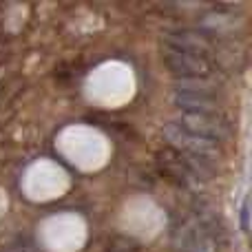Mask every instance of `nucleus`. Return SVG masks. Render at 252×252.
<instances>
[{"label":"nucleus","instance_id":"1","mask_svg":"<svg viewBox=\"0 0 252 252\" xmlns=\"http://www.w3.org/2000/svg\"><path fill=\"white\" fill-rule=\"evenodd\" d=\"M161 58H164V64L168 66L170 73L177 75V80H182V78L219 80L221 78V66L217 64V60H210V58L175 51V49H166V47H164Z\"/></svg>","mask_w":252,"mask_h":252},{"label":"nucleus","instance_id":"2","mask_svg":"<svg viewBox=\"0 0 252 252\" xmlns=\"http://www.w3.org/2000/svg\"><path fill=\"white\" fill-rule=\"evenodd\" d=\"M166 49H175V51L184 53H195V56H204L215 60L217 53L221 51V44L217 38L201 29H166L161 33Z\"/></svg>","mask_w":252,"mask_h":252},{"label":"nucleus","instance_id":"3","mask_svg":"<svg viewBox=\"0 0 252 252\" xmlns=\"http://www.w3.org/2000/svg\"><path fill=\"white\" fill-rule=\"evenodd\" d=\"M161 135H164V139L170 144L173 151L184 153V155L197 157V159H208V161H215V164H217V159L221 157V144H215V142H210V139L190 135V133H186V130H182L179 126H175L173 122L161 128Z\"/></svg>","mask_w":252,"mask_h":252},{"label":"nucleus","instance_id":"4","mask_svg":"<svg viewBox=\"0 0 252 252\" xmlns=\"http://www.w3.org/2000/svg\"><path fill=\"white\" fill-rule=\"evenodd\" d=\"M175 126H179L182 130L190 135H197V137L210 139L215 144H221L228 139L230 135V128H228V122L223 118H217V115H199V113H177L175 118Z\"/></svg>","mask_w":252,"mask_h":252},{"label":"nucleus","instance_id":"5","mask_svg":"<svg viewBox=\"0 0 252 252\" xmlns=\"http://www.w3.org/2000/svg\"><path fill=\"white\" fill-rule=\"evenodd\" d=\"M175 244L182 252H215V241L197 221H182L175 230Z\"/></svg>","mask_w":252,"mask_h":252},{"label":"nucleus","instance_id":"6","mask_svg":"<svg viewBox=\"0 0 252 252\" xmlns=\"http://www.w3.org/2000/svg\"><path fill=\"white\" fill-rule=\"evenodd\" d=\"M173 104L179 109V113H199V115H217V118H223L221 104H219L215 97L190 95V93H175Z\"/></svg>","mask_w":252,"mask_h":252},{"label":"nucleus","instance_id":"7","mask_svg":"<svg viewBox=\"0 0 252 252\" xmlns=\"http://www.w3.org/2000/svg\"><path fill=\"white\" fill-rule=\"evenodd\" d=\"M221 89L219 80H204V78H182L175 80V93H190V95H206L215 97Z\"/></svg>","mask_w":252,"mask_h":252},{"label":"nucleus","instance_id":"8","mask_svg":"<svg viewBox=\"0 0 252 252\" xmlns=\"http://www.w3.org/2000/svg\"><path fill=\"white\" fill-rule=\"evenodd\" d=\"M241 230L250 232V201L248 199H244V204H241Z\"/></svg>","mask_w":252,"mask_h":252}]
</instances>
